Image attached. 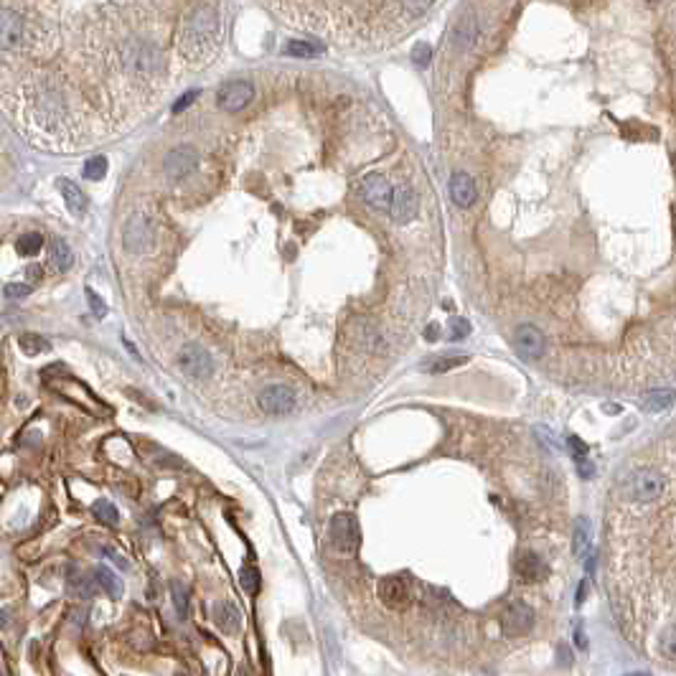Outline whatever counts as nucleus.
Returning a JSON list of instances; mask_svg holds the SVG:
<instances>
[{
	"label": "nucleus",
	"instance_id": "14",
	"mask_svg": "<svg viewBox=\"0 0 676 676\" xmlns=\"http://www.w3.org/2000/svg\"><path fill=\"white\" fill-rule=\"evenodd\" d=\"M414 214H417V193L409 186H396L394 196H391V206H389L391 222L407 224Z\"/></svg>",
	"mask_w": 676,
	"mask_h": 676
},
{
	"label": "nucleus",
	"instance_id": "2",
	"mask_svg": "<svg viewBox=\"0 0 676 676\" xmlns=\"http://www.w3.org/2000/svg\"><path fill=\"white\" fill-rule=\"evenodd\" d=\"M620 491H623V496L628 498V501L651 503V501H656V498H661V493L666 491V481L661 473L643 468V471L628 473L625 481L620 483Z\"/></svg>",
	"mask_w": 676,
	"mask_h": 676
},
{
	"label": "nucleus",
	"instance_id": "18",
	"mask_svg": "<svg viewBox=\"0 0 676 676\" xmlns=\"http://www.w3.org/2000/svg\"><path fill=\"white\" fill-rule=\"evenodd\" d=\"M58 188H61V196H64L66 209H69L71 214L82 216L84 211H87L89 201H87V196H84V191L76 186L74 181H69V178H58Z\"/></svg>",
	"mask_w": 676,
	"mask_h": 676
},
{
	"label": "nucleus",
	"instance_id": "36",
	"mask_svg": "<svg viewBox=\"0 0 676 676\" xmlns=\"http://www.w3.org/2000/svg\"><path fill=\"white\" fill-rule=\"evenodd\" d=\"M84 292H87V300H89V308H92V313L97 315V318H105V315H107V305H105V300H102V297H99L97 292L92 290V287H87V290H84Z\"/></svg>",
	"mask_w": 676,
	"mask_h": 676
},
{
	"label": "nucleus",
	"instance_id": "20",
	"mask_svg": "<svg viewBox=\"0 0 676 676\" xmlns=\"http://www.w3.org/2000/svg\"><path fill=\"white\" fill-rule=\"evenodd\" d=\"M674 402H676L674 389H656L643 396V407H646L648 412H666Z\"/></svg>",
	"mask_w": 676,
	"mask_h": 676
},
{
	"label": "nucleus",
	"instance_id": "38",
	"mask_svg": "<svg viewBox=\"0 0 676 676\" xmlns=\"http://www.w3.org/2000/svg\"><path fill=\"white\" fill-rule=\"evenodd\" d=\"M412 58H414V61H417L420 66H425L427 61L432 58V48L427 46V43H417V46L412 48Z\"/></svg>",
	"mask_w": 676,
	"mask_h": 676
},
{
	"label": "nucleus",
	"instance_id": "30",
	"mask_svg": "<svg viewBox=\"0 0 676 676\" xmlns=\"http://www.w3.org/2000/svg\"><path fill=\"white\" fill-rule=\"evenodd\" d=\"M82 175L87 178V181H102V178L107 175V158H102V155L89 158L82 168Z\"/></svg>",
	"mask_w": 676,
	"mask_h": 676
},
{
	"label": "nucleus",
	"instance_id": "26",
	"mask_svg": "<svg viewBox=\"0 0 676 676\" xmlns=\"http://www.w3.org/2000/svg\"><path fill=\"white\" fill-rule=\"evenodd\" d=\"M170 598H173V605H175V613L181 615V618H188V588L181 583V580H170Z\"/></svg>",
	"mask_w": 676,
	"mask_h": 676
},
{
	"label": "nucleus",
	"instance_id": "17",
	"mask_svg": "<svg viewBox=\"0 0 676 676\" xmlns=\"http://www.w3.org/2000/svg\"><path fill=\"white\" fill-rule=\"evenodd\" d=\"M450 196H453V201L458 206H471L473 201H476V196H478V191H476V183H473V178L468 173H463V170H458V173H453V178H450Z\"/></svg>",
	"mask_w": 676,
	"mask_h": 676
},
{
	"label": "nucleus",
	"instance_id": "28",
	"mask_svg": "<svg viewBox=\"0 0 676 676\" xmlns=\"http://www.w3.org/2000/svg\"><path fill=\"white\" fill-rule=\"evenodd\" d=\"M41 247H43V237L39 232L24 234V237L16 242V250L21 257H36L39 252H41Z\"/></svg>",
	"mask_w": 676,
	"mask_h": 676
},
{
	"label": "nucleus",
	"instance_id": "12",
	"mask_svg": "<svg viewBox=\"0 0 676 676\" xmlns=\"http://www.w3.org/2000/svg\"><path fill=\"white\" fill-rule=\"evenodd\" d=\"M379 598L391 610H402L412 600V593H409L407 580L399 578V575H389V578H384L379 583Z\"/></svg>",
	"mask_w": 676,
	"mask_h": 676
},
{
	"label": "nucleus",
	"instance_id": "9",
	"mask_svg": "<svg viewBox=\"0 0 676 676\" xmlns=\"http://www.w3.org/2000/svg\"><path fill=\"white\" fill-rule=\"evenodd\" d=\"M153 227L145 216H133L128 224H125L123 232V247L133 255H140V252H148L153 247Z\"/></svg>",
	"mask_w": 676,
	"mask_h": 676
},
{
	"label": "nucleus",
	"instance_id": "23",
	"mask_svg": "<svg viewBox=\"0 0 676 676\" xmlns=\"http://www.w3.org/2000/svg\"><path fill=\"white\" fill-rule=\"evenodd\" d=\"M51 262H53V267H56L58 272H66V270L71 267V262H74V255H71L69 245H66L64 240H53V245H51Z\"/></svg>",
	"mask_w": 676,
	"mask_h": 676
},
{
	"label": "nucleus",
	"instance_id": "32",
	"mask_svg": "<svg viewBox=\"0 0 676 676\" xmlns=\"http://www.w3.org/2000/svg\"><path fill=\"white\" fill-rule=\"evenodd\" d=\"M590 542V521L588 519H578V526H575V542H572V549L578 557H583V552L588 549Z\"/></svg>",
	"mask_w": 676,
	"mask_h": 676
},
{
	"label": "nucleus",
	"instance_id": "39",
	"mask_svg": "<svg viewBox=\"0 0 676 676\" xmlns=\"http://www.w3.org/2000/svg\"><path fill=\"white\" fill-rule=\"evenodd\" d=\"M102 552H105L107 560H112L117 567H123V570H130V562L125 560V557H123V554H120V552H117V549H112V547H102Z\"/></svg>",
	"mask_w": 676,
	"mask_h": 676
},
{
	"label": "nucleus",
	"instance_id": "47",
	"mask_svg": "<svg viewBox=\"0 0 676 676\" xmlns=\"http://www.w3.org/2000/svg\"><path fill=\"white\" fill-rule=\"evenodd\" d=\"M175 676H188V674H186V671H178V674H175Z\"/></svg>",
	"mask_w": 676,
	"mask_h": 676
},
{
	"label": "nucleus",
	"instance_id": "21",
	"mask_svg": "<svg viewBox=\"0 0 676 676\" xmlns=\"http://www.w3.org/2000/svg\"><path fill=\"white\" fill-rule=\"evenodd\" d=\"M66 583H69V593L76 595V598H84V600H89V598L97 593V583H94L92 578H87V575H82V572H76V570H71Z\"/></svg>",
	"mask_w": 676,
	"mask_h": 676
},
{
	"label": "nucleus",
	"instance_id": "1",
	"mask_svg": "<svg viewBox=\"0 0 676 676\" xmlns=\"http://www.w3.org/2000/svg\"><path fill=\"white\" fill-rule=\"evenodd\" d=\"M222 43V21L214 6H198L188 16L186 26L181 31L178 51L188 64H206L211 61Z\"/></svg>",
	"mask_w": 676,
	"mask_h": 676
},
{
	"label": "nucleus",
	"instance_id": "5",
	"mask_svg": "<svg viewBox=\"0 0 676 676\" xmlns=\"http://www.w3.org/2000/svg\"><path fill=\"white\" fill-rule=\"evenodd\" d=\"M255 97V87L245 79H232V82H224L216 92V102L224 112L234 115V112H242Z\"/></svg>",
	"mask_w": 676,
	"mask_h": 676
},
{
	"label": "nucleus",
	"instance_id": "8",
	"mask_svg": "<svg viewBox=\"0 0 676 676\" xmlns=\"http://www.w3.org/2000/svg\"><path fill=\"white\" fill-rule=\"evenodd\" d=\"M257 404L267 414H287L295 407V391L285 384H270L260 391Z\"/></svg>",
	"mask_w": 676,
	"mask_h": 676
},
{
	"label": "nucleus",
	"instance_id": "45",
	"mask_svg": "<svg viewBox=\"0 0 676 676\" xmlns=\"http://www.w3.org/2000/svg\"><path fill=\"white\" fill-rule=\"evenodd\" d=\"M625 676H651V674H646V671H635V674H625Z\"/></svg>",
	"mask_w": 676,
	"mask_h": 676
},
{
	"label": "nucleus",
	"instance_id": "11",
	"mask_svg": "<svg viewBox=\"0 0 676 676\" xmlns=\"http://www.w3.org/2000/svg\"><path fill=\"white\" fill-rule=\"evenodd\" d=\"M362 193H364V198H367L369 204L374 206V209L389 211L391 196H394V188H391V183L386 181L384 175L372 173V175H367V178L362 181Z\"/></svg>",
	"mask_w": 676,
	"mask_h": 676
},
{
	"label": "nucleus",
	"instance_id": "29",
	"mask_svg": "<svg viewBox=\"0 0 676 676\" xmlns=\"http://www.w3.org/2000/svg\"><path fill=\"white\" fill-rule=\"evenodd\" d=\"M240 585L247 595H257L260 593V588H262V578H260V572H257L255 567L247 565L240 570Z\"/></svg>",
	"mask_w": 676,
	"mask_h": 676
},
{
	"label": "nucleus",
	"instance_id": "43",
	"mask_svg": "<svg viewBox=\"0 0 676 676\" xmlns=\"http://www.w3.org/2000/svg\"><path fill=\"white\" fill-rule=\"evenodd\" d=\"M29 277H41V267H29Z\"/></svg>",
	"mask_w": 676,
	"mask_h": 676
},
{
	"label": "nucleus",
	"instance_id": "6",
	"mask_svg": "<svg viewBox=\"0 0 676 676\" xmlns=\"http://www.w3.org/2000/svg\"><path fill=\"white\" fill-rule=\"evenodd\" d=\"M198 165V150L191 145H178L165 155L163 173L168 181H183L196 170Z\"/></svg>",
	"mask_w": 676,
	"mask_h": 676
},
{
	"label": "nucleus",
	"instance_id": "41",
	"mask_svg": "<svg viewBox=\"0 0 676 676\" xmlns=\"http://www.w3.org/2000/svg\"><path fill=\"white\" fill-rule=\"evenodd\" d=\"M437 336H440V326H437V323H432V326L425 328V338H427V341H437Z\"/></svg>",
	"mask_w": 676,
	"mask_h": 676
},
{
	"label": "nucleus",
	"instance_id": "35",
	"mask_svg": "<svg viewBox=\"0 0 676 676\" xmlns=\"http://www.w3.org/2000/svg\"><path fill=\"white\" fill-rule=\"evenodd\" d=\"M471 333V323L466 318H453L450 321V341H463Z\"/></svg>",
	"mask_w": 676,
	"mask_h": 676
},
{
	"label": "nucleus",
	"instance_id": "33",
	"mask_svg": "<svg viewBox=\"0 0 676 676\" xmlns=\"http://www.w3.org/2000/svg\"><path fill=\"white\" fill-rule=\"evenodd\" d=\"M435 0H399V8L407 18H420L430 11V6Z\"/></svg>",
	"mask_w": 676,
	"mask_h": 676
},
{
	"label": "nucleus",
	"instance_id": "10",
	"mask_svg": "<svg viewBox=\"0 0 676 676\" xmlns=\"http://www.w3.org/2000/svg\"><path fill=\"white\" fill-rule=\"evenodd\" d=\"M531 625H534V610L521 600L506 605V610L501 613V628L506 635H526Z\"/></svg>",
	"mask_w": 676,
	"mask_h": 676
},
{
	"label": "nucleus",
	"instance_id": "13",
	"mask_svg": "<svg viewBox=\"0 0 676 676\" xmlns=\"http://www.w3.org/2000/svg\"><path fill=\"white\" fill-rule=\"evenodd\" d=\"M513 572L521 583H542L549 578V565L534 552H521L513 562Z\"/></svg>",
	"mask_w": 676,
	"mask_h": 676
},
{
	"label": "nucleus",
	"instance_id": "40",
	"mask_svg": "<svg viewBox=\"0 0 676 676\" xmlns=\"http://www.w3.org/2000/svg\"><path fill=\"white\" fill-rule=\"evenodd\" d=\"M196 97H198V92H196V89H191V92H186V94H183V97L178 99V102H175V105H173V115H178V112H183V110H186L188 105H193V99H196Z\"/></svg>",
	"mask_w": 676,
	"mask_h": 676
},
{
	"label": "nucleus",
	"instance_id": "31",
	"mask_svg": "<svg viewBox=\"0 0 676 676\" xmlns=\"http://www.w3.org/2000/svg\"><path fill=\"white\" fill-rule=\"evenodd\" d=\"M656 648H659V653L664 656V659L676 661V628L664 630V633L659 635V643H656Z\"/></svg>",
	"mask_w": 676,
	"mask_h": 676
},
{
	"label": "nucleus",
	"instance_id": "42",
	"mask_svg": "<svg viewBox=\"0 0 676 676\" xmlns=\"http://www.w3.org/2000/svg\"><path fill=\"white\" fill-rule=\"evenodd\" d=\"M11 623V610H0V628H6Z\"/></svg>",
	"mask_w": 676,
	"mask_h": 676
},
{
	"label": "nucleus",
	"instance_id": "3",
	"mask_svg": "<svg viewBox=\"0 0 676 676\" xmlns=\"http://www.w3.org/2000/svg\"><path fill=\"white\" fill-rule=\"evenodd\" d=\"M328 544H331L333 552L344 554V557H351L359 549L362 534H359V521H356L354 513H333L331 521H328Z\"/></svg>",
	"mask_w": 676,
	"mask_h": 676
},
{
	"label": "nucleus",
	"instance_id": "25",
	"mask_svg": "<svg viewBox=\"0 0 676 676\" xmlns=\"http://www.w3.org/2000/svg\"><path fill=\"white\" fill-rule=\"evenodd\" d=\"M476 31H478V26H476V21H473L471 16L461 18L458 26H455V43L463 48L471 46V43L476 41Z\"/></svg>",
	"mask_w": 676,
	"mask_h": 676
},
{
	"label": "nucleus",
	"instance_id": "22",
	"mask_svg": "<svg viewBox=\"0 0 676 676\" xmlns=\"http://www.w3.org/2000/svg\"><path fill=\"white\" fill-rule=\"evenodd\" d=\"M282 51L287 53V56L292 58H315L323 53V46L321 43H310V41H300V39H295V41L287 43Z\"/></svg>",
	"mask_w": 676,
	"mask_h": 676
},
{
	"label": "nucleus",
	"instance_id": "24",
	"mask_svg": "<svg viewBox=\"0 0 676 676\" xmlns=\"http://www.w3.org/2000/svg\"><path fill=\"white\" fill-rule=\"evenodd\" d=\"M18 346H21V351L29 356L43 354V351L51 349V344H48L43 336H39V333H21V336H18Z\"/></svg>",
	"mask_w": 676,
	"mask_h": 676
},
{
	"label": "nucleus",
	"instance_id": "46",
	"mask_svg": "<svg viewBox=\"0 0 676 676\" xmlns=\"http://www.w3.org/2000/svg\"><path fill=\"white\" fill-rule=\"evenodd\" d=\"M237 676H250V671H247V669H240V671H237Z\"/></svg>",
	"mask_w": 676,
	"mask_h": 676
},
{
	"label": "nucleus",
	"instance_id": "27",
	"mask_svg": "<svg viewBox=\"0 0 676 676\" xmlns=\"http://www.w3.org/2000/svg\"><path fill=\"white\" fill-rule=\"evenodd\" d=\"M92 511H94V516H97V521H102V524H107V526L120 524V513H117L115 503H110L107 498H99V501H94Z\"/></svg>",
	"mask_w": 676,
	"mask_h": 676
},
{
	"label": "nucleus",
	"instance_id": "37",
	"mask_svg": "<svg viewBox=\"0 0 676 676\" xmlns=\"http://www.w3.org/2000/svg\"><path fill=\"white\" fill-rule=\"evenodd\" d=\"M6 297L8 300H21V297L31 295V285H26V282H11V285H6Z\"/></svg>",
	"mask_w": 676,
	"mask_h": 676
},
{
	"label": "nucleus",
	"instance_id": "44",
	"mask_svg": "<svg viewBox=\"0 0 676 676\" xmlns=\"http://www.w3.org/2000/svg\"><path fill=\"white\" fill-rule=\"evenodd\" d=\"M578 643H580V648L588 646V641H585V633H583V630H578Z\"/></svg>",
	"mask_w": 676,
	"mask_h": 676
},
{
	"label": "nucleus",
	"instance_id": "7",
	"mask_svg": "<svg viewBox=\"0 0 676 676\" xmlns=\"http://www.w3.org/2000/svg\"><path fill=\"white\" fill-rule=\"evenodd\" d=\"M544 346H547V341H544L542 331L536 326H531V323H521V326L513 331V349H516V354H519L524 362H536V359L544 354Z\"/></svg>",
	"mask_w": 676,
	"mask_h": 676
},
{
	"label": "nucleus",
	"instance_id": "15",
	"mask_svg": "<svg viewBox=\"0 0 676 676\" xmlns=\"http://www.w3.org/2000/svg\"><path fill=\"white\" fill-rule=\"evenodd\" d=\"M24 39V18L11 8H0V48H16Z\"/></svg>",
	"mask_w": 676,
	"mask_h": 676
},
{
	"label": "nucleus",
	"instance_id": "34",
	"mask_svg": "<svg viewBox=\"0 0 676 676\" xmlns=\"http://www.w3.org/2000/svg\"><path fill=\"white\" fill-rule=\"evenodd\" d=\"M463 364H468V356H445V359H437V362H432L430 372H435V374L453 372V369L463 367Z\"/></svg>",
	"mask_w": 676,
	"mask_h": 676
},
{
	"label": "nucleus",
	"instance_id": "19",
	"mask_svg": "<svg viewBox=\"0 0 676 676\" xmlns=\"http://www.w3.org/2000/svg\"><path fill=\"white\" fill-rule=\"evenodd\" d=\"M92 580L97 583V588L105 595H110V598H120V595H123V583H120V578H117L110 567H94Z\"/></svg>",
	"mask_w": 676,
	"mask_h": 676
},
{
	"label": "nucleus",
	"instance_id": "4",
	"mask_svg": "<svg viewBox=\"0 0 676 676\" xmlns=\"http://www.w3.org/2000/svg\"><path fill=\"white\" fill-rule=\"evenodd\" d=\"M178 367H181V372L186 374L188 379H196V381L209 379L211 372H214V362H211L209 351L198 344L183 346L181 354H178Z\"/></svg>",
	"mask_w": 676,
	"mask_h": 676
},
{
	"label": "nucleus",
	"instance_id": "16",
	"mask_svg": "<svg viewBox=\"0 0 676 676\" xmlns=\"http://www.w3.org/2000/svg\"><path fill=\"white\" fill-rule=\"evenodd\" d=\"M214 623L224 630L227 635H237L242 630V613L237 610V605L229 600L214 603Z\"/></svg>",
	"mask_w": 676,
	"mask_h": 676
}]
</instances>
